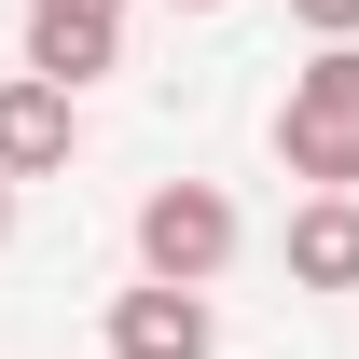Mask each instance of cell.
<instances>
[{"instance_id": "1", "label": "cell", "mask_w": 359, "mask_h": 359, "mask_svg": "<svg viewBox=\"0 0 359 359\" xmlns=\"http://www.w3.org/2000/svg\"><path fill=\"white\" fill-rule=\"evenodd\" d=\"M276 166L304 194H359V42H318L276 97Z\"/></svg>"}, {"instance_id": "2", "label": "cell", "mask_w": 359, "mask_h": 359, "mask_svg": "<svg viewBox=\"0 0 359 359\" xmlns=\"http://www.w3.org/2000/svg\"><path fill=\"white\" fill-rule=\"evenodd\" d=\"M235 249H249V222H235V194H222V180H152V194H138V276L208 290Z\"/></svg>"}, {"instance_id": "3", "label": "cell", "mask_w": 359, "mask_h": 359, "mask_svg": "<svg viewBox=\"0 0 359 359\" xmlns=\"http://www.w3.org/2000/svg\"><path fill=\"white\" fill-rule=\"evenodd\" d=\"M69 152H83V97L42 83V69H0V180L28 194V180H55Z\"/></svg>"}, {"instance_id": "4", "label": "cell", "mask_w": 359, "mask_h": 359, "mask_svg": "<svg viewBox=\"0 0 359 359\" xmlns=\"http://www.w3.org/2000/svg\"><path fill=\"white\" fill-rule=\"evenodd\" d=\"M111 359H222V304L138 276V290H111Z\"/></svg>"}, {"instance_id": "5", "label": "cell", "mask_w": 359, "mask_h": 359, "mask_svg": "<svg viewBox=\"0 0 359 359\" xmlns=\"http://www.w3.org/2000/svg\"><path fill=\"white\" fill-rule=\"evenodd\" d=\"M28 69L83 97L97 69H125V0H28Z\"/></svg>"}, {"instance_id": "6", "label": "cell", "mask_w": 359, "mask_h": 359, "mask_svg": "<svg viewBox=\"0 0 359 359\" xmlns=\"http://www.w3.org/2000/svg\"><path fill=\"white\" fill-rule=\"evenodd\" d=\"M276 249H290V290H359V194H304Z\"/></svg>"}, {"instance_id": "7", "label": "cell", "mask_w": 359, "mask_h": 359, "mask_svg": "<svg viewBox=\"0 0 359 359\" xmlns=\"http://www.w3.org/2000/svg\"><path fill=\"white\" fill-rule=\"evenodd\" d=\"M290 28L304 42H359V0H290Z\"/></svg>"}, {"instance_id": "8", "label": "cell", "mask_w": 359, "mask_h": 359, "mask_svg": "<svg viewBox=\"0 0 359 359\" xmlns=\"http://www.w3.org/2000/svg\"><path fill=\"white\" fill-rule=\"evenodd\" d=\"M0 249H14V180H0Z\"/></svg>"}, {"instance_id": "9", "label": "cell", "mask_w": 359, "mask_h": 359, "mask_svg": "<svg viewBox=\"0 0 359 359\" xmlns=\"http://www.w3.org/2000/svg\"><path fill=\"white\" fill-rule=\"evenodd\" d=\"M180 14H222V0H180Z\"/></svg>"}]
</instances>
